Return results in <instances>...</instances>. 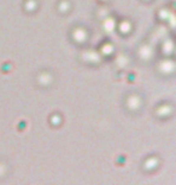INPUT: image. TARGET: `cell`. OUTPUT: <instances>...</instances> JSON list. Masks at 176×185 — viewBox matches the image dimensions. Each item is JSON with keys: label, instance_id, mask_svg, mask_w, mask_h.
<instances>
[{"label": "cell", "instance_id": "1", "mask_svg": "<svg viewBox=\"0 0 176 185\" xmlns=\"http://www.w3.org/2000/svg\"><path fill=\"white\" fill-rule=\"evenodd\" d=\"M126 162H127V156H124V155L118 156V157H117V160H116V163L118 166H124Z\"/></svg>", "mask_w": 176, "mask_h": 185}]
</instances>
